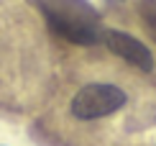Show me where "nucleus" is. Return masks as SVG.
I'll list each match as a JSON object with an SVG mask.
<instances>
[{
  "instance_id": "7ed1b4c3",
  "label": "nucleus",
  "mask_w": 156,
  "mask_h": 146,
  "mask_svg": "<svg viewBox=\"0 0 156 146\" xmlns=\"http://www.w3.org/2000/svg\"><path fill=\"white\" fill-rule=\"evenodd\" d=\"M100 38L115 57L123 59V62L133 64V67L141 69V72H154L156 62H154L151 49H148L144 41H138L136 36L126 34V31H118V28H108V31H102Z\"/></svg>"
},
{
  "instance_id": "f257e3e1",
  "label": "nucleus",
  "mask_w": 156,
  "mask_h": 146,
  "mask_svg": "<svg viewBox=\"0 0 156 146\" xmlns=\"http://www.w3.org/2000/svg\"><path fill=\"white\" fill-rule=\"evenodd\" d=\"M44 21L59 38L77 46L100 41V16L87 0H36Z\"/></svg>"
},
{
  "instance_id": "f03ea898",
  "label": "nucleus",
  "mask_w": 156,
  "mask_h": 146,
  "mask_svg": "<svg viewBox=\"0 0 156 146\" xmlns=\"http://www.w3.org/2000/svg\"><path fill=\"white\" fill-rule=\"evenodd\" d=\"M123 105H126V92L120 87L108 85V82H90L77 90L69 110L80 121H97V118L113 115Z\"/></svg>"
}]
</instances>
